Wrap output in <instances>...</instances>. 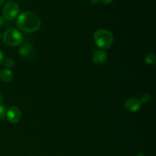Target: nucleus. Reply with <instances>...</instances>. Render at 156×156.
I'll return each mask as SVG.
<instances>
[{"label":"nucleus","mask_w":156,"mask_h":156,"mask_svg":"<svg viewBox=\"0 0 156 156\" xmlns=\"http://www.w3.org/2000/svg\"><path fill=\"white\" fill-rule=\"evenodd\" d=\"M2 101H3V95L2 94L1 91H0V105H1V103L2 102Z\"/></svg>","instance_id":"a211bd4d"},{"label":"nucleus","mask_w":156,"mask_h":156,"mask_svg":"<svg viewBox=\"0 0 156 156\" xmlns=\"http://www.w3.org/2000/svg\"><path fill=\"white\" fill-rule=\"evenodd\" d=\"M20 56L25 59H31L34 58L36 55V50L34 47L29 44H25L21 46L18 50Z\"/></svg>","instance_id":"423d86ee"},{"label":"nucleus","mask_w":156,"mask_h":156,"mask_svg":"<svg viewBox=\"0 0 156 156\" xmlns=\"http://www.w3.org/2000/svg\"><path fill=\"white\" fill-rule=\"evenodd\" d=\"M145 62L149 66H154L155 64V55L153 53H149L145 56Z\"/></svg>","instance_id":"9d476101"},{"label":"nucleus","mask_w":156,"mask_h":156,"mask_svg":"<svg viewBox=\"0 0 156 156\" xmlns=\"http://www.w3.org/2000/svg\"><path fill=\"white\" fill-rule=\"evenodd\" d=\"M1 37H2V35H1V33H0V40H1Z\"/></svg>","instance_id":"412c9836"},{"label":"nucleus","mask_w":156,"mask_h":156,"mask_svg":"<svg viewBox=\"0 0 156 156\" xmlns=\"http://www.w3.org/2000/svg\"><path fill=\"white\" fill-rule=\"evenodd\" d=\"M90 2H91V4L93 5H96L98 4L99 0H90Z\"/></svg>","instance_id":"dca6fc26"},{"label":"nucleus","mask_w":156,"mask_h":156,"mask_svg":"<svg viewBox=\"0 0 156 156\" xmlns=\"http://www.w3.org/2000/svg\"><path fill=\"white\" fill-rule=\"evenodd\" d=\"M142 105L143 104L141 103L140 99L136 98H130L125 101L124 107L128 111L136 112L141 109Z\"/></svg>","instance_id":"0eeeda50"},{"label":"nucleus","mask_w":156,"mask_h":156,"mask_svg":"<svg viewBox=\"0 0 156 156\" xmlns=\"http://www.w3.org/2000/svg\"><path fill=\"white\" fill-rule=\"evenodd\" d=\"M14 73L9 69H5L0 72V79L5 82H10L13 79Z\"/></svg>","instance_id":"1a4fd4ad"},{"label":"nucleus","mask_w":156,"mask_h":156,"mask_svg":"<svg viewBox=\"0 0 156 156\" xmlns=\"http://www.w3.org/2000/svg\"><path fill=\"white\" fill-rule=\"evenodd\" d=\"M114 0H99V2L102 3L104 5H108V4H111Z\"/></svg>","instance_id":"2eb2a0df"},{"label":"nucleus","mask_w":156,"mask_h":156,"mask_svg":"<svg viewBox=\"0 0 156 156\" xmlns=\"http://www.w3.org/2000/svg\"><path fill=\"white\" fill-rule=\"evenodd\" d=\"M93 39L97 47L102 50L110 48L114 44V36L107 29L100 28L96 30L93 34Z\"/></svg>","instance_id":"f03ea898"},{"label":"nucleus","mask_w":156,"mask_h":156,"mask_svg":"<svg viewBox=\"0 0 156 156\" xmlns=\"http://www.w3.org/2000/svg\"><path fill=\"white\" fill-rule=\"evenodd\" d=\"M41 25V20L37 14L32 12H24L17 18L18 29L25 33H34Z\"/></svg>","instance_id":"f257e3e1"},{"label":"nucleus","mask_w":156,"mask_h":156,"mask_svg":"<svg viewBox=\"0 0 156 156\" xmlns=\"http://www.w3.org/2000/svg\"><path fill=\"white\" fill-rule=\"evenodd\" d=\"M20 8L18 3L15 1H9L5 4L2 9V17L8 21H13L18 18Z\"/></svg>","instance_id":"20e7f679"},{"label":"nucleus","mask_w":156,"mask_h":156,"mask_svg":"<svg viewBox=\"0 0 156 156\" xmlns=\"http://www.w3.org/2000/svg\"><path fill=\"white\" fill-rule=\"evenodd\" d=\"M150 95L147 93H144L141 95V98H140V101H141L142 104H146L150 101Z\"/></svg>","instance_id":"9b49d317"},{"label":"nucleus","mask_w":156,"mask_h":156,"mask_svg":"<svg viewBox=\"0 0 156 156\" xmlns=\"http://www.w3.org/2000/svg\"><path fill=\"white\" fill-rule=\"evenodd\" d=\"M4 1H5V0H0V6H1L2 5H3V3H4Z\"/></svg>","instance_id":"6ab92c4d"},{"label":"nucleus","mask_w":156,"mask_h":156,"mask_svg":"<svg viewBox=\"0 0 156 156\" xmlns=\"http://www.w3.org/2000/svg\"><path fill=\"white\" fill-rule=\"evenodd\" d=\"M5 116L7 117L8 120L11 123H13V124H16V123H19L21 117H22L21 111L16 106L9 107L7 111H6Z\"/></svg>","instance_id":"39448f33"},{"label":"nucleus","mask_w":156,"mask_h":156,"mask_svg":"<svg viewBox=\"0 0 156 156\" xmlns=\"http://www.w3.org/2000/svg\"><path fill=\"white\" fill-rule=\"evenodd\" d=\"M136 156H145L143 153H138Z\"/></svg>","instance_id":"aec40b11"},{"label":"nucleus","mask_w":156,"mask_h":156,"mask_svg":"<svg viewBox=\"0 0 156 156\" xmlns=\"http://www.w3.org/2000/svg\"><path fill=\"white\" fill-rule=\"evenodd\" d=\"M108 54L105 50H99L94 52L92 56V60L94 64L98 66H101L107 62Z\"/></svg>","instance_id":"6e6552de"},{"label":"nucleus","mask_w":156,"mask_h":156,"mask_svg":"<svg viewBox=\"0 0 156 156\" xmlns=\"http://www.w3.org/2000/svg\"><path fill=\"white\" fill-rule=\"evenodd\" d=\"M2 40L3 42L9 47H17L22 44L24 37L19 30L11 28L5 30L2 36Z\"/></svg>","instance_id":"7ed1b4c3"},{"label":"nucleus","mask_w":156,"mask_h":156,"mask_svg":"<svg viewBox=\"0 0 156 156\" xmlns=\"http://www.w3.org/2000/svg\"><path fill=\"white\" fill-rule=\"evenodd\" d=\"M3 62H4V54L2 50H0V65H2Z\"/></svg>","instance_id":"4468645a"},{"label":"nucleus","mask_w":156,"mask_h":156,"mask_svg":"<svg viewBox=\"0 0 156 156\" xmlns=\"http://www.w3.org/2000/svg\"><path fill=\"white\" fill-rule=\"evenodd\" d=\"M6 108L4 105H0V121L3 120L5 117Z\"/></svg>","instance_id":"f8f14e48"},{"label":"nucleus","mask_w":156,"mask_h":156,"mask_svg":"<svg viewBox=\"0 0 156 156\" xmlns=\"http://www.w3.org/2000/svg\"><path fill=\"white\" fill-rule=\"evenodd\" d=\"M4 65L5 66L7 67V68H12V67H13L14 65H15V62H14L13 59H11V58H8V59H6L4 61Z\"/></svg>","instance_id":"ddd939ff"},{"label":"nucleus","mask_w":156,"mask_h":156,"mask_svg":"<svg viewBox=\"0 0 156 156\" xmlns=\"http://www.w3.org/2000/svg\"><path fill=\"white\" fill-rule=\"evenodd\" d=\"M4 24V18L2 16H0V27H2Z\"/></svg>","instance_id":"f3484780"},{"label":"nucleus","mask_w":156,"mask_h":156,"mask_svg":"<svg viewBox=\"0 0 156 156\" xmlns=\"http://www.w3.org/2000/svg\"><path fill=\"white\" fill-rule=\"evenodd\" d=\"M32 156H33V155H32Z\"/></svg>","instance_id":"4be33fe9"}]
</instances>
